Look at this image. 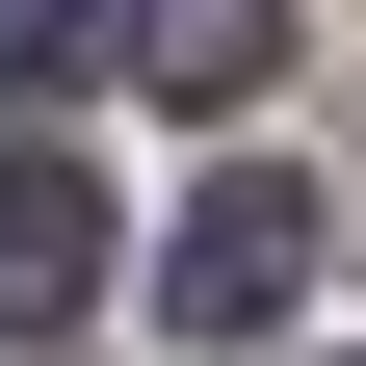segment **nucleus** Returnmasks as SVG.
<instances>
[{
    "instance_id": "obj_4",
    "label": "nucleus",
    "mask_w": 366,
    "mask_h": 366,
    "mask_svg": "<svg viewBox=\"0 0 366 366\" xmlns=\"http://www.w3.org/2000/svg\"><path fill=\"white\" fill-rule=\"evenodd\" d=\"M79 79H131V0H0V105H79Z\"/></svg>"
},
{
    "instance_id": "obj_3",
    "label": "nucleus",
    "mask_w": 366,
    "mask_h": 366,
    "mask_svg": "<svg viewBox=\"0 0 366 366\" xmlns=\"http://www.w3.org/2000/svg\"><path fill=\"white\" fill-rule=\"evenodd\" d=\"M131 79L157 105H262L288 79V0H131Z\"/></svg>"
},
{
    "instance_id": "obj_1",
    "label": "nucleus",
    "mask_w": 366,
    "mask_h": 366,
    "mask_svg": "<svg viewBox=\"0 0 366 366\" xmlns=\"http://www.w3.org/2000/svg\"><path fill=\"white\" fill-rule=\"evenodd\" d=\"M288 288H314V183H288V157H236V183L157 236V314H183V340H262Z\"/></svg>"
},
{
    "instance_id": "obj_2",
    "label": "nucleus",
    "mask_w": 366,
    "mask_h": 366,
    "mask_svg": "<svg viewBox=\"0 0 366 366\" xmlns=\"http://www.w3.org/2000/svg\"><path fill=\"white\" fill-rule=\"evenodd\" d=\"M79 288H105V183L79 157H0V340H53Z\"/></svg>"
}]
</instances>
